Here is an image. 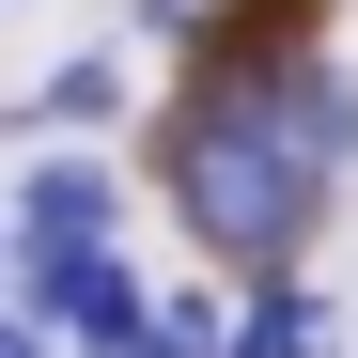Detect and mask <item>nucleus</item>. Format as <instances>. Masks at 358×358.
<instances>
[{"mask_svg":"<svg viewBox=\"0 0 358 358\" xmlns=\"http://www.w3.org/2000/svg\"><path fill=\"white\" fill-rule=\"evenodd\" d=\"M156 203L203 250V280H280V265H312L343 171L296 141L280 63H265V78H187V94L156 109Z\"/></svg>","mask_w":358,"mask_h":358,"instance_id":"obj_1","label":"nucleus"},{"mask_svg":"<svg viewBox=\"0 0 358 358\" xmlns=\"http://www.w3.org/2000/svg\"><path fill=\"white\" fill-rule=\"evenodd\" d=\"M141 358H234V280H187V296H156Z\"/></svg>","mask_w":358,"mask_h":358,"instance_id":"obj_5","label":"nucleus"},{"mask_svg":"<svg viewBox=\"0 0 358 358\" xmlns=\"http://www.w3.org/2000/svg\"><path fill=\"white\" fill-rule=\"evenodd\" d=\"M16 358H63V343H16Z\"/></svg>","mask_w":358,"mask_h":358,"instance_id":"obj_7","label":"nucleus"},{"mask_svg":"<svg viewBox=\"0 0 358 358\" xmlns=\"http://www.w3.org/2000/svg\"><path fill=\"white\" fill-rule=\"evenodd\" d=\"M125 63H109V47H78V63H47L31 78V141H94V125H125Z\"/></svg>","mask_w":358,"mask_h":358,"instance_id":"obj_4","label":"nucleus"},{"mask_svg":"<svg viewBox=\"0 0 358 358\" xmlns=\"http://www.w3.org/2000/svg\"><path fill=\"white\" fill-rule=\"evenodd\" d=\"M78 250H125V187L94 171V141H31L16 203H0V280L16 265H78Z\"/></svg>","mask_w":358,"mask_h":358,"instance_id":"obj_2","label":"nucleus"},{"mask_svg":"<svg viewBox=\"0 0 358 358\" xmlns=\"http://www.w3.org/2000/svg\"><path fill=\"white\" fill-rule=\"evenodd\" d=\"M234 358H343V312L312 296V265H280V280H234Z\"/></svg>","mask_w":358,"mask_h":358,"instance_id":"obj_3","label":"nucleus"},{"mask_svg":"<svg viewBox=\"0 0 358 358\" xmlns=\"http://www.w3.org/2000/svg\"><path fill=\"white\" fill-rule=\"evenodd\" d=\"M16 343H47V327H31V312H16V296H0V358H16Z\"/></svg>","mask_w":358,"mask_h":358,"instance_id":"obj_6","label":"nucleus"}]
</instances>
